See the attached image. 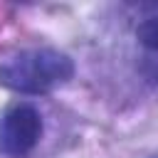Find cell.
Here are the masks:
<instances>
[{
	"instance_id": "3957f363",
	"label": "cell",
	"mask_w": 158,
	"mask_h": 158,
	"mask_svg": "<svg viewBox=\"0 0 158 158\" xmlns=\"http://www.w3.org/2000/svg\"><path fill=\"white\" fill-rule=\"evenodd\" d=\"M136 37H138V42H141L143 47L158 52V17L143 20V22L138 25V30H136Z\"/></svg>"
},
{
	"instance_id": "7a4b0ae2",
	"label": "cell",
	"mask_w": 158,
	"mask_h": 158,
	"mask_svg": "<svg viewBox=\"0 0 158 158\" xmlns=\"http://www.w3.org/2000/svg\"><path fill=\"white\" fill-rule=\"evenodd\" d=\"M42 138V116L30 104H17L0 118V151L7 156L30 153Z\"/></svg>"
},
{
	"instance_id": "6da1fadb",
	"label": "cell",
	"mask_w": 158,
	"mask_h": 158,
	"mask_svg": "<svg viewBox=\"0 0 158 158\" xmlns=\"http://www.w3.org/2000/svg\"><path fill=\"white\" fill-rule=\"evenodd\" d=\"M74 74V62L57 49H30L0 67V84L20 94H47Z\"/></svg>"
}]
</instances>
